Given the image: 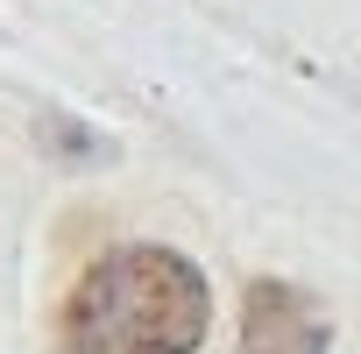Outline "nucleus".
Returning <instances> with one entry per match:
<instances>
[{"mask_svg": "<svg viewBox=\"0 0 361 354\" xmlns=\"http://www.w3.org/2000/svg\"><path fill=\"white\" fill-rule=\"evenodd\" d=\"M213 326L206 269L177 248H106L57 312V354H199Z\"/></svg>", "mask_w": 361, "mask_h": 354, "instance_id": "f257e3e1", "label": "nucleus"}, {"mask_svg": "<svg viewBox=\"0 0 361 354\" xmlns=\"http://www.w3.org/2000/svg\"><path fill=\"white\" fill-rule=\"evenodd\" d=\"M333 347V319L312 291L283 283V276H255L241 298V340L234 354H326Z\"/></svg>", "mask_w": 361, "mask_h": 354, "instance_id": "f03ea898", "label": "nucleus"}]
</instances>
